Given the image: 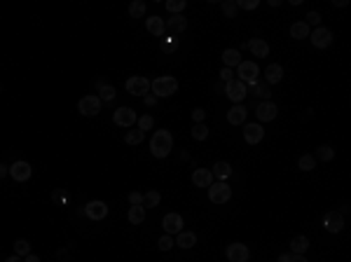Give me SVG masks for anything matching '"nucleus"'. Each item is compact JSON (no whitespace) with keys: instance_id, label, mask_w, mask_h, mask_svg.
<instances>
[{"instance_id":"nucleus-1","label":"nucleus","mask_w":351,"mask_h":262,"mask_svg":"<svg viewBox=\"0 0 351 262\" xmlns=\"http://www.w3.org/2000/svg\"><path fill=\"white\" fill-rule=\"evenodd\" d=\"M171 150H174V136H171V131L169 129L155 131L153 138H150V152H153V157L164 159V157H169Z\"/></svg>"},{"instance_id":"nucleus-2","label":"nucleus","mask_w":351,"mask_h":262,"mask_svg":"<svg viewBox=\"0 0 351 262\" xmlns=\"http://www.w3.org/2000/svg\"><path fill=\"white\" fill-rule=\"evenodd\" d=\"M150 89L157 99H164V96H174L178 92V80L174 75H160L155 77L153 82H150Z\"/></svg>"},{"instance_id":"nucleus-3","label":"nucleus","mask_w":351,"mask_h":262,"mask_svg":"<svg viewBox=\"0 0 351 262\" xmlns=\"http://www.w3.org/2000/svg\"><path fill=\"white\" fill-rule=\"evenodd\" d=\"M237 80H241L246 85V89H253V87L260 82V68H258V63L255 61H241L237 66Z\"/></svg>"},{"instance_id":"nucleus-4","label":"nucleus","mask_w":351,"mask_h":262,"mask_svg":"<svg viewBox=\"0 0 351 262\" xmlns=\"http://www.w3.org/2000/svg\"><path fill=\"white\" fill-rule=\"evenodd\" d=\"M208 199H211V204H227L229 199H232V187L227 185V183H211V187H208Z\"/></svg>"},{"instance_id":"nucleus-5","label":"nucleus","mask_w":351,"mask_h":262,"mask_svg":"<svg viewBox=\"0 0 351 262\" xmlns=\"http://www.w3.org/2000/svg\"><path fill=\"white\" fill-rule=\"evenodd\" d=\"M77 110H80V115L84 117H94L101 113V99L96 96V94H87V96H82L80 99V103H77Z\"/></svg>"},{"instance_id":"nucleus-6","label":"nucleus","mask_w":351,"mask_h":262,"mask_svg":"<svg viewBox=\"0 0 351 262\" xmlns=\"http://www.w3.org/2000/svg\"><path fill=\"white\" fill-rule=\"evenodd\" d=\"M309 40H312V45L316 49H326V47L333 45V31L326 28V26H319V28H314L309 33Z\"/></svg>"},{"instance_id":"nucleus-7","label":"nucleus","mask_w":351,"mask_h":262,"mask_svg":"<svg viewBox=\"0 0 351 262\" xmlns=\"http://www.w3.org/2000/svg\"><path fill=\"white\" fill-rule=\"evenodd\" d=\"M127 92L131 94V96H145V94L150 92V80L143 75H134L127 80Z\"/></svg>"},{"instance_id":"nucleus-8","label":"nucleus","mask_w":351,"mask_h":262,"mask_svg":"<svg viewBox=\"0 0 351 262\" xmlns=\"http://www.w3.org/2000/svg\"><path fill=\"white\" fill-rule=\"evenodd\" d=\"M136 120H138V115H136V110L134 108H127V106H122V108H117L113 113V122L117 124V127H134L136 124Z\"/></svg>"},{"instance_id":"nucleus-9","label":"nucleus","mask_w":351,"mask_h":262,"mask_svg":"<svg viewBox=\"0 0 351 262\" xmlns=\"http://www.w3.org/2000/svg\"><path fill=\"white\" fill-rule=\"evenodd\" d=\"M82 213L89 218V220H103V218L108 216V204H106V201H99V199L87 201Z\"/></svg>"},{"instance_id":"nucleus-10","label":"nucleus","mask_w":351,"mask_h":262,"mask_svg":"<svg viewBox=\"0 0 351 262\" xmlns=\"http://www.w3.org/2000/svg\"><path fill=\"white\" fill-rule=\"evenodd\" d=\"M225 255H227L229 262H246L248 258H251V251H248V246H246V244H239V241H234V244H229V246L225 248Z\"/></svg>"},{"instance_id":"nucleus-11","label":"nucleus","mask_w":351,"mask_h":262,"mask_svg":"<svg viewBox=\"0 0 351 262\" xmlns=\"http://www.w3.org/2000/svg\"><path fill=\"white\" fill-rule=\"evenodd\" d=\"M225 94H227L229 101H234V103H241V101L246 99V94H248V89H246V85L241 82V80H232V82H227L225 85Z\"/></svg>"},{"instance_id":"nucleus-12","label":"nucleus","mask_w":351,"mask_h":262,"mask_svg":"<svg viewBox=\"0 0 351 262\" xmlns=\"http://www.w3.org/2000/svg\"><path fill=\"white\" fill-rule=\"evenodd\" d=\"M9 176L14 178L16 183H26V180L33 176L31 164L23 162V159H19V162H14V164H9Z\"/></svg>"},{"instance_id":"nucleus-13","label":"nucleus","mask_w":351,"mask_h":262,"mask_svg":"<svg viewBox=\"0 0 351 262\" xmlns=\"http://www.w3.org/2000/svg\"><path fill=\"white\" fill-rule=\"evenodd\" d=\"M265 138V129L260 122H251V124H244V140L248 145H258L260 140Z\"/></svg>"},{"instance_id":"nucleus-14","label":"nucleus","mask_w":351,"mask_h":262,"mask_svg":"<svg viewBox=\"0 0 351 262\" xmlns=\"http://www.w3.org/2000/svg\"><path fill=\"white\" fill-rule=\"evenodd\" d=\"M276 113H279V108H276L274 101H260L258 108H255V115H258V122H272L276 117Z\"/></svg>"},{"instance_id":"nucleus-15","label":"nucleus","mask_w":351,"mask_h":262,"mask_svg":"<svg viewBox=\"0 0 351 262\" xmlns=\"http://www.w3.org/2000/svg\"><path fill=\"white\" fill-rule=\"evenodd\" d=\"M323 227L330 232V234H337V232L344 230V216L340 211H328L323 216Z\"/></svg>"},{"instance_id":"nucleus-16","label":"nucleus","mask_w":351,"mask_h":262,"mask_svg":"<svg viewBox=\"0 0 351 262\" xmlns=\"http://www.w3.org/2000/svg\"><path fill=\"white\" fill-rule=\"evenodd\" d=\"M162 227L167 234H178V232H183V216L180 213H167V216L162 218Z\"/></svg>"},{"instance_id":"nucleus-17","label":"nucleus","mask_w":351,"mask_h":262,"mask_svg":"<svg viewBox=\"0 0 351 262\" xmlns=\"http://www.w3.org/2000/svg\"><path fill=\"white\" fill-rule=\"evenodd\" d=\"M246 106L244 103H237V106H232V108L227 110V122L234 124V127H239V124H246Z\"/></svg>"},{"instance_id":"nucleus-18","label":"nucleus","mask_w":351,"mask_h":262,"mask_svg":"<svg viewBox=\"0 0 351 262\" xmlns=\"http://www.w3.org/2000/svg\"><path fill=\"white\" fill-rule=\"evenodd\" d=\"M145 28H148V33H153V35H164L167 33V21L162 19V16H150V19H145Z\"/></svg>"},{"instance_id":"nucleus-19","label":"nucleus","mask_w":351,"mask_h":262,"mask_svg":"<svg viewBox=\"0 0 351 262\" xmlns=\"http://www.w3.org/2000/svg\"><path fill=\"white\" fill-rule=\"evenodd\" d=\"M246 47L253 52V56H258V59H265V56H269V45L265 42L262 38H253L246 42Z\"/></svg>"},{"instance_id":"nucleus-20","label":"nucleus","mask_w":351,"mask_h":262,"mask_svg":"<svg viewBox=\"0 0 351 262\" xmlns=\"http://www.w3.org/2000/svg\"><path fill=\"white\" fill-rule=\"evenodd\" d=\"M281 77H283L281 63H269L267 68H265V82H267L269 87H272V85H279V82H281Z\"/></svg>"},{"instance_id":"nucleus-21","label":"nucleus","mask_w":351,"mask_h":262,"mask_svg":"<svg viewBox=\"0 0 351 262\" xmlns=\"http://www.w3.org/2000/svg\"><path fill=\"white\" fill-rule=\"evenodd\" d=\"M211 176L218 180V183H225L229 176H232V166L227 162H215L213 169H211Z\"/></svg>"},{"instance_id":"nucleus-22","label":"nucleus","mask_w":351,"mask_h":262,"mask_svg":"<svg viewBox=\"0 0 351 262\" xmlns=\"http://www.w3.org/2000/svg\"><path fill=\"white\" fill-rule=\"evenodd\" d=\"M96 89H99L101 103H113V99L117 96V94H115V87H110L106 80H99V82H96Z\"/></svg>"},{"instance_id":"nucleus-23","label":"nucleus","mask_w":351,"mask_h":262,"mask_svg":"<svg viewBox=\"0 0 351 262\" xmlns=\"http://www.w3.org/2000/svg\"><path fill=\"white\" fill-rule=\"evenodd\" d=\"M192 183H194L197 187H211L213 176H211V171L208 169H197L194 173H192Z\"/></svg>"},{"instance_id":"nucleus-24","label":"nucleus","mask_w":351,"mask_h":262,"mask_svg":"<svg viewBox=\"0 0 351 262\" xmlns=\"http://www.w3.org/2000/svg\"><path fill=\"white\" fill-rule=\"evenodd\" d=\"M176 246H180V248H194L197 246V234L194 232H178V237H176Z\"/></svg>"},{"instance_id":"nucleus-25","label":"nucleus","mask_w":351,"mask_h":262,"mask_svg":"<svg viewBox=\"0 0 351 262\" xmlns=\"http://www.w3.org/2000/svg\"><path fill=\"white\" fill-rule=\"evenodd\" d=\"M222 63H225V68H234V66H239V63H241V52L234 49V47L225 49V52H222Z\"/></svg>"},{"instance_id":"nucleus-26","label":"nucleus","mask_w":351,"mask_h":262,"mask_svg":"<svg viewBox=\"0 0 351 262\" xmlns=\"http://www.w3.org/2000/svg\"><path fill=\"white\" fill-rule=\"evenodd\" d=\"M167 28H169L171 33H183V31H187V19H185L183 14H174L171 19H169Z\"/></svg>"},{"instance_id":"nucleus-27","label":"nucleus","mask_w":351,"mask_h":262,"mask_svg":"<svg viewBox=\"0 0 351 262\" xmlns=\"http://www.w3.org/2000/svg\"><path fill=\"white\" fill-rule=\"evenodd\" d=\"M307 248H309V239H307L305 234L293 237V241H290V253H293V255H305Z\"/></svg>"},{"instance_id":"nucleus-28","label":"nucleus","mask_w":351,"mask_h":262,"mask_svg":"<svg viewBox=\"0 0 351 262\" xmlns=\"http://www.w3.org/2000/svg\"><path fill=\"white\" fill-rule=\"evenodd\" d=\"M309 26H307L305 21H295L293 26H290V38H295V40H305L309 38Z\"/></svg>"},{"instance_id":"nucleus-29","label":"nucleus","mask_w":351,"mask_h":262,"mask_svg":"<svg viewBox=\"0 0 351 262\" xmlns=\"http://www.w3.org/2000/svg\"><path fill=\"white\" fill-rule=\"evenodd\" d=\"M314 159H319V162H333L335 159V150L330 145H321L316 152H314Z\"/></svg>"},{"instance_id":"nucleus-30","label":"nucleus","mask_w":351,"mask_h":262,"mask_svg":"<svg viewBox=\"0 0 351 262\" xmlns=\"http://www.w3.org/2000/svg\"><path fill=\"white\" fill-rule=\"evenodd\" d=\"M160 201H162V194L157 192V190H148V192L143 194V206L145 208H148V206L157 208V206H160Z\"/></svg>"},{"instance_id":"nucleus-31","label":"nucleus","mask_w":351,"mask_h":262,"mask_svg":"<svg viewBox=\"0 0 351 262\" xmlns=\"http://www.w3.org/2000/svg\"><path fill=\"white\" fill-rule=\"evenodd\" d=\"M145 220V206H129V223L141 225Z\"/></svg>"},{"instance_id":"nucleus-32","label":"nucleus","mask_w":351,"mask_h":262,"mask_svg":"<svg viewBox=\"0 0 351 262\" xmlns=\"http://www.w3.org/2000/svg\"><path fill=\"white\" fill-rule=\"evenodd\" d=\"M145 2L143 0H134V2H131L129 5V16L131 19H141V16H145Z\"/></svg>"},{"instance_id":"nucleus-33","label":"nucleus","mask_w":351,"mask_h":262,"mask_svg":"<svg viewBox=\"0 0 351 262\" xmlns=\"http://www.w3.org/2000/svg\"><path fill=\"white\" fill-rule=\"evenodd\" d=\"M253 96H258V99H262V101H269V96H272V89H269L267 82H258V85L253 87Z\"/></svg>"},{"instance_id":"nucleus-34","label":"nucleus","mask_w":351,"mask_h":262,"mask_svg":"<svg viewBox=\"0 0 351 262\" xmlns=\"http://www.w3.org/2000/svg\"><path fill=\"white\" fill-rule=\"evenodd\" d=\"M143 138H145V133L138 129H131L124 133V143H129V145H138V143H143Z\"/></svg>"},{"instance_id":"nucleus-35","label":"nucleus","mask_w":351,"mask_h":262,"mask_svg":"<svg viewBox=\"0 0 351 262\" xmlns=\"http://www.w3.org/2000/svg\"><path fill=\"white\" fill-rule=\"evenodd\" d=\"M298 169L300 171H314L316 169V159H314V154H302L298 159Z\"/></svg>"},{"instance_id":"nucleus-36","label":"nucleus","mask_w":351,"mask_h":262,"mask_svg":"<svg viewBox=\"0 0 351 262\" xmlns=\"http://www.w3.org/2000/svg\"><path fill=\"white\" fill-rule=\"evenodd\" d=\"M192 138H194V140H206V138H208V127H206V122L194 124V127H192Z\"/></svg>"},{"instance_id":"nucleus-37","label":"nucleus","mask_w":351,"mask_h":262,"mask_svg":"<svg viewBox=\"0 0 351 262\" xmlns=\"http://www.w3.org/2000/svg\"><path fill=\"white\" fill-rule=\"evenodd\" d=\"M31 253V244L26 239H16L14 241V255H19V258H26V255Z\"/></svg>"},{"instance_id":"nucleus-38","label":"nucleus","mask_w":351,"mask_h":262,"mask_svg":"<svg viewBox=\"0 0 351 262\" xmlns=\"http://www.w3.org/2000/svg\"><path fill=\"white\" fill-rule=\"evenodd\" d=\"M187 7V0H167V9L171 14H180Z\"/></svg>"},{"instance_id":"nucleus-39","label":"nucleus","mask_w":351,"mask_h":262,"mask_svg":"<svg viewBox=\"0 0 351 262\" xmlns=\"http://www.w3.org/2000/svg\"><path fill=\"white\" fill-rule=\"evenodd\" d=\"M136 124H138V131H150L153 129V124H155V120H153V115H150V113H148V115H141L136 120Z\"/></svg>"},{"instance_id":"nucleus-40","label":"nucleus","mask_w":351,"mask_h":262,"mask_svg":"<svg viewBox=\"0 0 351 262\" xmlns=\"http://www.w3.org/2000/svg\"><path fill=\"white\" fill-rule=\"evenodd\" d=\"M237 2H234V0H225V2H222V14H225V19H234V16H237Z\"/></svg>"},{"instance_id":"nucleus-41","label":"nucleus","mask_w":351,"mask_h":262,"mask_svg":"<svg viewBox=\"0 0 351 262\" xmlns=\"http://www.w3.org/2000/svg\"><path fill=\"white\" fill-rule=\"evenodd\" d=\"M174 246H176V241L171 234H164V237H160V241H157V248H160V251H171Z\"/></svg>"},{"instance_id":"nucleus-42","label":"nucleus","mask_w":351,"mask_h":262,"mask_svg":"<svg viewBox=\"0 0 351 262\" xmlns=\"http://www.w3.org/2000/svg\"><path fill=\"white\" fill-rule=\"evenodd\" d=\"M260 0H237V9H255Z\"/></svg>"},{"instance_id":"nucleus-43","label":"nucleus","mask_w":351,"mask_h":262,"mask_svg":"<svg viewBox=\"0 0 351 262\" xmlns=\"http://www.w3.org/2000/svg\"><path fill=\"white\" fill-rule=\"evenodd\" d=\"M192 120H194V124L206 122V110H204V108H194V110H192Z\"/></svg>"},{"instance_id":"nucleus-44","label":"nucleus","mask_w":351,"mask_h":262,"mask_svg":"<svg viewBox=\"0 0 351 262\" xmlns=\"http://www.w3.org/2000/svg\"><path fill=\"white\" fill-rule=\"evenodd\" d=\"M305 23H307V26H316V28H319V26H321V14H319V12H309Z\"/></svg>"},{"instance_id":"nucleus-45","label":"nucleus","mask_w":351,"mask_h":262,"mask_svg":"<svg viewBox=\"0 0 351 262\" xmlns=\"http://www.w3.org/2000/svg\"><path fill=\"white\" fill-rule=\"evenodd\" d=\"M129 204H131V206H143V192H131L129 194Z\"/></svg>"},{"instance_id":"nucleus-46","label":"nucleus","mask_w":351,"mask_h":262,"mask_svg":"<svg viewBox=\"0 0 351 262\" xmlns=\"http://www.w3.org/2000/svg\"><path fill=\"white\" fill-rule=\"evenodd\" d=\"M220 80L225 82V85H227V82H232V80H234V73H232V68H225V66H222V70H220Z\"/></svg>"},{"instance_id":"nucleus-47","label":"nucleus","mask_w":351,"mask_h":262,"mask_svg":"<svg viewBox=\"0 0 351 262\" xmlns=\"http://www.w3.org/2000/svg\"><path fill=\"white\" fill-rule=\"evenodd\" d=\"M143 101H145V106H148V108H153V106H157V96H155V94H145V96H143Z\"/></svg>"},{"instance_id":"nucleus-48","label":"nucleus","mask_w":351,"mask_h":262,"mask_svg":"<svg viewBox=\"0 0 351 262\" xmlns=\"http://www.w3.org/2000/svg\"><path fill=\"white\" fill-rule=\"evenodd\" d=\"M7 173H9V166H5V164L0 162V180H2V178L7 176Z\"/></svg>"},{"instance_id":"nucleus-49","label":"nucleus","mask_w":351,"mask_h":262,"mask_svg":"<svg viewBox=\"0 0 351 262\" xmlns=\"http://www.w3.org/2000/svg\"><path fill=\"white\" fill-rule=\"evenodd\" d=\"M293 260V253H281L279 255V262H290Z\"/></svg>"},{"instance_id":"nucleus-50","label":"nucleus","mask_w":351,"mask_h":262,"mask_svg":"<svg viewBox=\"0 0 351 262\" xmlns=\"http://www.w3.org/2000/svg\"><path fill=\"white\" fill-rule=\"evenodd\" d=\"M23 262H40V258L38 255H33V253H28L26 258H23Z\"/></svg>"},{"instance_id":"nucleus-51","label":"nucleus","mask_w":351,"mask_h":262,"mask_svg":"<svg viewBox=\"0 0 351 262\" xmlns=\"http://www.w3.org/2000/svg\"><path fill=\"white\" fill-rule=\"evenodd\" d=\"M290 262H309V260H307L305 255H293V260Z\"/></svg>"},{"instance_id":"nucleus-52","label":"nucleus","mask_w":351,"mask_h":262,"mask_svg":"<svg viewBox=\"0 0 351 262\" xmlns=\"http://www.w3.org/2000/svg\"><path fill=\"white\" fill-rule=\"evenodd\" d=\"M5 262H23V258H19V255H9Z\"/></svg>"},{"instance_id":"nucleus-53","label":"nucleus","mask_w":351,"mask_h":262,"mask_svg":"<svg viewBox=\"0 0 351 262\" xmlns=\"http://www.w3.org/2000/svg\"><path fill=\"white\" fill-rule=\"evenodd\" d=\"M335 7H347V0H333Z\"/></svg>"}]
</instances>
